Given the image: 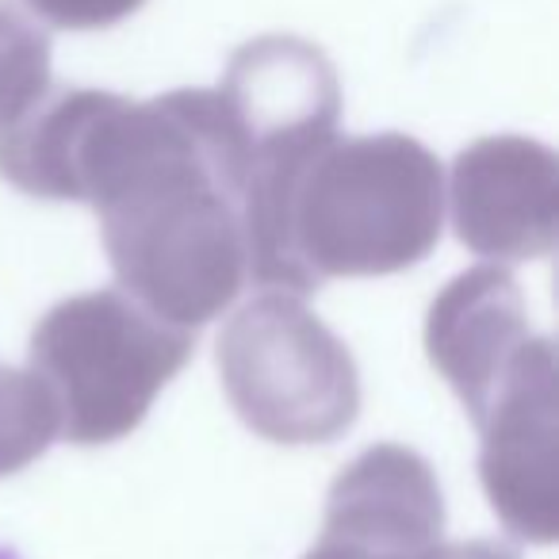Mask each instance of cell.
Masks as SVG:
<instances>
[{"mask_svg":"<svg viewBox=\"0 0 559 559\" xmlns=\"http://www.w3.org/2000/svg\"><path fill=\"white\" fill-rule=\"evenodd\" d=\"M246 169L218 88L127 100L50 85L0 127V177L35 200L88 203L119 288L185 330L246 288Z\"/></svg>","mask_w":559,"mask_h":559,"instance_id":"cell-1","label":"cell"},{"mask_svg":"<svg viewBox=\"0 0 559 559\" xmlns=\"http://www.w3.org/2000/svg\"><path fill=\"white\" fill-rule=\"evenodd\" d=\"M444 173L433 150L399 131L330 139L246 185L249 280L311 296L326 280L391 276L441 241Z\"/></svg>","mask_w":559,"mask_h":559,"instance_id":"cell-2","label":"cell"},{"mask_svg":"<svg viewBox=\"0 0 559 559\" xmlns=\"http://www.w3.org/2000/svg\"><path fill=\"white\" fill-rule=\"evenodd\" d=\"M192 353L195 330L157 319L123 288H100L43 314L27 368L55 399L58 433L93 449L134 433Z\"/></svg>","mask_w":559,"mask_h":559,"instance_id":"cell-3","label":"cell"},{"mask_svg":"<svg viewBox=\"0 0 559 559\" xmlns=\"http://www.w3.org/2000/svg\"><path fill=\"white\" fill-rule=\"evenodd\" d=\"M234 414L272 444H330L360 414L349 345L292 292L249 299L215 349Z\"/></svg>","mask_w":559,"mask_h":559,"instance_id":"cell-4","label":"cell"},{"mask_svg":"<svg viewBox=\"0 0 559 559\" xmlns=\"http://www.w3.org/2000/svg\"><path fill=\"white\" fill-rule=\"evenodd\" d=\"M479 479L490 510L518 540L559 536V368L551 337H536L513 372L472 414Z\"/></svg>","mask_w":559,"mask_h":559,"instance_id":"cell-5","label":"cell"},{"mask_svg":"<svg viewBox=\"0 0 559 559\" xmlns=\"http://www.w3.org/2000/svg\"><path fill=\"white\" fill-rule=\"evenodd\" d=\"M218 96L246 146V185L304 162L334 139L342 119L334 66L296 35H264L234 50Z\"/></svg>","mask_w":559,"mask_h":559,"instance_id":"cell-6","label":"cell"},{"mask_svg":"<svg viewBox=\"0 0 559 559\" xmlns=\"http://www.w3.org/2000/svg\"><path fill=\"white\" fill-rule=\"evenodd\" d=\"M456 238L487 261H540L559 238V157L525 134H490L452 162Z\"/></svg>","mask_w":559,"mask_h":559,"instance_id":"cell-7","label":"cell"},{"mask_svg":"<svg viewBox=\"0 0 559 559\" xmlns=\"http://www.w3.org/2000/svg\"><path fill=\"white\" fill-rule=\"evenodd\" d=\"M518 280L498 264L460 272L426 314V357L464 403L467 418L536 342Z\"/></svg>","mask_w":559,"mask_h":559,"instance_id":"cell-8","label":"cell"},{"mask_svg":"<svg viewBox=\"0 0 559 559\" xmlns=\"http://www.w3.org/2000/svg\"><path fill=\"white\" fill-rule=\"evenodd\" d=\"M441 536L444 495L429 460L406 444H372L330 487L319 540L353 551H414Z\"/></svg>","mask_w":559,"mask_h":559,"instance_id":"cell-9","label":"cell"},{"mask_svg":"<svg viewBox=\"0 0 559 559\" xmlns=\"http://www.w3.org/2000/svg\"><path fill=\"white\" fill-rule=\"evenodd\" d=\"M58 437V411L32 368L0 365V479L24 472Z\"/></svg>","mask_w":559,"mask_h":559,"instance_id":"cell-10","label":"cell"},{"mask_svg":"<svg viewBox=\"0 0 559 559\" xmlns=\"http://www.w3.org/2000/svg\"><path fill=\"white\" fill-rule=\"evenodd\" d=\"M50 88V39L16 0H0V127Z\"/></svg>","mask_w":559,"mask_h":559,"instance_id":"cell-11","label":"cell"},{"mask_svg":"<svg viewBox=\"0 0 559 559\" xmlns=\"http://www.w3.org/2000/svg\"><path fill=\"white\" fill-rule=\"evenodd\" d=\"M304 559H521V556L510 544H498V540H437L414 551H353L319 540Z\"/></svg>","mask_w":559,"mask_h":559,"instance_id":"cell-12","label":"cell"},{"mask_svg":"<svg viewBox=\"0 0 559 559\" xmlns=\"http://www.w3.org/2000/svg\"><path fill=\"white\" fill-rule=\"evenodd\" d=\"M27 4L62 32H100L139 12L146 0H27Z\"/></svg>","mask_w":559,"mask_h":559,"instance_id":"cell-13","label":"cell"},{"mask_svg":"<svg viewBox=\"0 0 559 559\" xmlns=\"http://www.w3.org/2000/svg\"><path fill=\"white\" fill-rule=\"evenodd\" d=\"M0 559H20V556L12 548H4V544H0Z\"/></svg>","mask_w":559,"mask_h":559,"instance_id":"cell-14","label":"cell"}]
</instances>
